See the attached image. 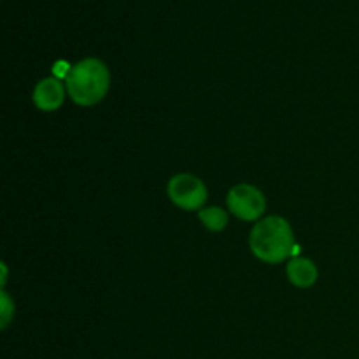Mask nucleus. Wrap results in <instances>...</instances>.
Instances as JSON below:
<instances>
[{
	"mask_svg": "<svg viewBox=\"0 0 359 359\" xmlns=\"http://www.w3.org/2000/svg\"><path fill=\"white\" fill-rule=\"evenodd\" d=\"M65 88L76 104L91 107L104 100L111 88L107 65L98 58H86L72 65L65 79Z\"/></svg>",
	"mask_w": 359,
	"mask_h": 359,
	"instance_id": "obj_2",
	"label": "nucleus"
},
{
	"mask_svg": "<svg viewBox=\"0 0 359 359\" xmlns=\"http://www.w3.org/2000/svg\"><path fill=\"white\" fill-rule=\"evenodd\" d=\"M65 100V88L62 81L56 77H48L42 79L34 90V104L39 111L53 112L62 107Z\"/></svg>",
	"mask_w": 359,
	"mask_h": 359,
	"instance_id": "obj_5",
	"label": "nucleus"
},
{
	"mask_svg": "<svg viewBox=\"0 0 359 359\" xmlns=\"http://www.w3.org/2000/svg\"><path fill=\"white\" fill-rule=\"evenodd\" d=\"M198 217L203 226L210 231H221L228 224V216L221 207H207V209L198 210Z\"/></svg>",
	"mask_w": 359,
	"mask_h": 359,
	"instance_id": "obj_7",
	"label": "nucleus"
},
{
	"mask_svg": "<svg viewBox=\"0 0 359 359\" xmlns=\"http://www.w3.org/2000/svg\"><path fill=\"white\" fill-rule=\"evenodd\" d=\"M228 209L242 221H258L265 214L266 200L258 188L251 184H237L228 193Z\"/></svg>",
	"mask_w": 359,
	"mask_h": 359,
	"instance_id": "obj_4",
	"label": "nucleus"
},
{
	"mask_svg": "<svg viewBox=\"0 0 359 359\" xmlns=\"http://www.w3.org/2000/svg\"><path fill=\"white\" fill-rule=\"evenodd\" d=\"M0 316H2V323L0 326L2 328H7V325L11 323L14 316V304L9 297H7L6 291H2V298H0Z\"/></svg>",
	"mask_w": 359,
	"mask_h": 359,
	"instance_id": "obj_8",
	"label": "nucleus"
},
{
	"mask_svg": "<svg viewBox=\"0 0 359 359\" xmlns=\"http://www.w3.org/2000/svg\"><path fill=\"white\" fill-rule=\"evenodd\" d=\"M168 198L182 210H202L207 202V188L191 174H177L168 181Z\"/></svg>",
	"mask_w": 359,
	"mask_h": 359,
	"instance_id": "obj_3",
	"label": "nucleus"
},
{
	"mask_svg": "<svg viewBox=\"0 0 359 359\" xmlns=\"http://www.w3.org/2000/svg\"><path fill=\"white\" fill-rule=\"evenodd\" d=\"M70 69H72V67L67 62H56L55 67H53V72H55L56 79H67V76L70 74Z\"/></svg>",
	"mask_w": 359,
	"mask_h": 359,
	"instance_id": "obj_9",
	"label": "nucleus"
},
{
	"mask_svg": "<svg viewBox=\"0 0 359 359\" xmlns=\"http://www.w3.org/2000/svg\"><path fill=\"white\" fill-rule=\"evenodd\" d=\"M252 255L262 262L276 265L293 252L294 237L290 223L284 217L269 216L259 219L249 235Z\"/></svg>",
	"mask_w": 359,
	"mask_h": 359,
	"instance_id": "obj_1",
	"label": "nucleus"
},
{
	"mask_svg": "<svg viewBox=\"0 0 359 359\" xmlns=\"http://www.w3.org/2000/svg\"><path fill=\"white\" fill-rule=\"evenodd\" d=\"M287 279L298 287H309L318 280V269L307 258H294L287 265Z\"/></svg>",
	"mask_w": 359,
	"mask_h": 359,
	"instance_id": "obj_6",
	"label": "nucleus"
}]
</instances>
